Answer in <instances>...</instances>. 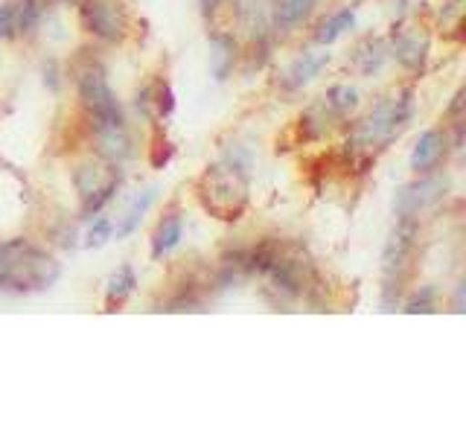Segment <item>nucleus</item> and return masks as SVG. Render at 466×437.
<instances>
[{"mask_svg":"<svg viewBox=\"0 0 466 437\" xmlns=\"http://www.w3.org/2000/svg\"><path fill=\"white\" fill-rule=\"evenodd\" d=\"M58 277H62V262L44 248L24 237L0 242V289L15 295H33L56 286Z\"/></svg>","mask_w":466,"mask_h":437,"instance_id":"nucleus-1","label":"nucleus"},{"mask_svg":"<svg viewBox=\"0 0 466 437\" xmlns=\"http://www.w3.org/2000/svg\"><path fill=\"white\" fill-rule=\"evenodd\" d=\"M196 196L204 213H210L218 222H237L248 210V201H251L248 172L233 160L213 164L198 175Z\"/></svg>","mask_w":466,"mask_h":437,"instance_id":"nucleus-2","label":"nucleus"},{"mask_svg":"<svg viewBox=\"0 0 466 437\" xmlns=\"http://www.w3.org/2000/svg\"><path fill=\"white\" fill-rule=\"evenodd\" d=\"M411 97H414L411 91H402L400 97L379 102L353 131V146H359V149H373V146L390 143L405 128V123L411 120V108H414Z\"/></svg>","mask_w":466,"mask_h":437,"instance_id":"nucleus-3","label":"nucleus"},{"mask_svg":"<svg viewBox=\"0 0 466 437\" xmlns=\"http://www.w3.org/2000/svg\"><path fill=\"white\" fill-rule=\"evenodd\" d=\"M417 242V218L414 216H400L397 228L390 230L382 254V269H385V289H382V306L390 312L402 295V283L408 274V259L414 254Z\"/></svg>","mask_w":466,"mask_h":437,"instance_id":"nucleus-4","label":"nucleus"},{"mask_svg":"<svg viewBox=\"0 0 466 437\" xmlns=\"http://www.w3.org/2000/svg\"><path fill=\"white\" fill-rule=\"evenodd\" d=\"M73 181H76L82 213L94 216L114 198L116 187H120V172H116L111 164H85L76 169Z\"/></svg>","mask_w":466,"mask_h":437,"instance_id":"nucleus-5","label":"nucleus"},{"mask_svg":"<svg viewBox=\"0 0 466 437\" xmlns=\"http://www.w3.org/2000/svg\"><path fill=\"white\" fill-rule=\"evenodd\" d=\"M79 97H82V106L87 108V114L94 117V123L123 117L120 114V102H116L111 85L106 79V70H102V67H87L82 73V76H79Z\"/></svg>","mask_w":466,"mask_h":437,"instance_id":"nucleus-6","label":"nucleus"},{"mask_svg":"<svg viewBox=\"0 0 466 437\" xmlns=\"http://www.w3.org/2000/svg\"><path fill=\"white\" fill-rule=\"evenodd\" d=\"M82 26L106 41H120L126 33V15L116 0H85L79 9Z\"/></svg>","mask_w":466,"mask_h":437,"instance_id":"nucleus-7","label":"nucleus"},{"mask_svg":"<svg viewBox=\"0 0 466 437\" xmlns=\"http://www.w3.org/2000/svg\"><path fill=\"white\" fill-rule=\"evenodd\" d=\"M443 196H446V178H422L400 187L397 198H393V208H397L400 216H417L420 210L431 208Z\"/></svg>","mask_w":466,"mask_h":437,"instance_id":"nucleus-8","label":"nucleus"},{"mask_svg":"<svg viewBox=\"0 0 466 437\" xmlns=\"http://www.w3.org/2000/svg\"><path fill=\"white\" fill-rule=\"evenodd\" d=\"M94 128H96V140L102 146V152H106L114 164H123V160L131 155V137H128V128L123 123V117L94 123Z\"/></svg>","mask_w":466,"mask_h":437,"instance_id":"nucleus-9","label":"nucleus"},{"mask_svg":"<svg viewBox=\"0 0 466 437\" xmlns=\"http://www.w3.org/2000/svg\"><path fill=\"white\" fill-rule=\"evenodd\" d=\"M446 155V137H443V131H426L417 146H414V152H411V169L414 172H429L431 167H437V160H441Z\"/></svg>","mask_w":466,"mask_h":437,"instance_id":"nucleus-10","label":"nucleus"},{"mask_svg":"<svg viewBox=\"0 0 466 437\" xmlns=\"http://www.w3.org/2000/svg\"><path fill=\"white\" fill-rule=\"evenodd\" d=\"M155 198H157V187H149V189H143V193L128 204L126 208V213L120 216V222L114 225V237L116 239H126L128 233H135L137 230V225L143 222V216L149 213V208L155 204Z\"/></svg>","mask_w":466,"mask_h":437,"instance_id":"nucleus-11","label":"nucleus"},{"mask_svg":"<svg viewBox=\"0 0 466 437\" xmlns=\"http://www.w3.org/2000/svg\"><path fill=\"white\" fill-rule=\"evenodd\" d=\"M233 62H237V41L225 33L210 36V73L218 82L228 79V73L233 70Z\"/></svg>","mask_w":466,"mask_h":437,"instance_id":"nucleus-12","label":"nucleus"},{"mask_svg":"<svg viewBox=\"0 0 466 437\" xmlns=\"http://www.w3.org/2000/svg\"><path fill=\"white\" fill-rule=\"evenodd\" d=\"M137 286V277H135V269L131 266H120L108 280V289H106V312H116L120 306L131 298V291Z\"/></svg>","mask_w":466,"mask_h":437,"instance_id":"nucleus-13","label":"nucleus"},{"mask_svg":"<svg viewBox=\"0 0 466 437\" xmlns=\"http://www.w3.org/2000/svg\"><path fill=\"white\" fill-rule=\"evenodd\" d=\"M181 237H184V216H178V213L167 216L164 222L157 225L155 237H152V257L155 259L167 257L172 248H178Z\"/></svg>","mask_w":466,"mask_h":437,"instance_id":"nucleus-14","label":"nucleus"},{"mask_svg":"<svg viewBox=\"0 0 466 437\" xmlns=\"http://www.w3.org/2000/svg\"><path fill=\"white\" fill-rule=\"evenodd\" d=\"M329 65V53L320 50V53H303L295 65L289 67V79L286 85L289 87H303L306 82H312L320 70H324Z\"/></svg>","mask_w":466,"mask_h":437,"instance_id":"nucleus-15","label":"nucleus"},{"mask_svg":"<svg viewBox=\"0 0 466 437\" xmlns=\"http://www.w3.org/2000/svg\"><path fill=\"white\" fill-rule=\"evenodd\" d=\"M353 24H356V6H347V9H341V12H335L329 21L320 24V29H318V44H332V41H339Z\"/></svg>","mask_w":466,"mask_h":437,"instance_id":"nucleus-16","label":"nucleus"},{"mask_svg":"<svg viewBox=\"0 0 466 437\" xmlns=\"http://www.w3.org/2000/svg\"><path fill=\"white\" fill-rule=\"evenodd\" d=\"M312 6H315V0H277V4H274V18H277V24H280L283 29H289V26L300 24L306 15L312 12Z\"/></svg>","mask_w":466,"mask_h":437,"instance_id":"nucleus-17","label":"nucleus"},{"mask_svg":"<svg viewBox=\"0 0 466 437\" xmlns=\"http://www.w3.org/2000/svg\"><path fill=\"white\" fill-rule=\"evenodd\" d=\"M397 56H400L402 65L420 67L422 65V56H426V41H422L420 36H402L397 41Z\"/></svg>","mask_w":466,"mask_h":437,"instance_id":"nucleus-18","label":"nucleus"},{"mask_svg":"<svg viewBox=\"0 0 466 437\" xmlns=\"http://www.w3.org/2000/svg\"><path fill=\"white\" fill-rule=\"evenodd\" d=\"M41 18V4L38 0H21V4H15V33L24 36L29 29H35Z\"/></svg>","mask_w":466,"mask_h":437,"instance_id":"nucleus-19","label":"nucleus"},{"mask_svg":"<svg viewBox=\"0 0 466 437\" xmlns=\"http://www.w3.org/2000/svg\"><path fill=\"white\" fill-rule=\"evenodd\" d=\"M385 58H388L385 41L373 38V41H368V44H364V47L359 50V67H361L364 73H373V70H379V67L385 65Z\"/></svg>","mask_w":466,"mask_h":437,"instance_id":"nucleus-20","label":"nucleus"},{"mask_svg":"<svg viewBox=\"0 0 466 437\" xmlns=\"http://www.w3.org/2000/svg\"><path fill=\"white\" fill-rule=\"evenodd\" d=\"M239 15L248 24V29L259 36L262 26H266V0H239Z\"/></svg>","mask_w":466,"mask_h":437,"instance_id":"nucleus-21","label":"nucleus"},{"mask_svg":"<svg viewBox=\"0 0 466 437\" xmlns=\"http://www.w3.org/2000/svg\"><path fill=\"white\" fill-rule=\"evenodd\" d=\"M356 102H359V91H356V87H350V85H335V87H329V94H327V106L332 111H339V114L353 111Z\"/></svg>","mask_w":466,"mask_h":437,"instance_id":"nucleus-22","label":"nucleus"},{"mask_svg":"<svg viewBox=\"0 0 466 437\" xmlns=\"http://www.w3.org/2000/svg\"><path fill=\"white\" fill-rule=\"evenodd\" d=\"M108 239H114V225H111V218L99 216L96 222L87 228V233H85V245L87 248H102Z\"/></svg>","mask_w":466,"mask_h":437,"instance_id":"nucleus-23","label":"nucleus"},{"mask_svg":"<svg viewBox=\"0 0 466 437\" xmlns=\"http://www.w3.org/2000/svg\"><path fill=\"white\" fill-rule=\"evenodd\" d=\"M434 303H437V291H434L431 286H426V289L420 291L417 298L408 300L405 312H408V315H417V312H434Z\"/></svg>","mask_w":466,"mask_h":437,"instance_id":"nucleus-24","label":"nucleus"},{"mask_svg":"<svg viewBox=\"0 0 466 437\" xmlns=\"http://www.w3.org/2000/svg\"><path fill=\"white\" fill-rule=\"evenodd\" d=\"M15 36V4L0 6V38Z\"/></svg>","mask_w":466,"mask_h":437,"instance_id":"nucleus-25","label":"nucleus"},{"mask_svg":"<svg viewBox=\"0 0 466 437\" xmlns=\"http://www.w3.org/2000/svg\"><path fill=\"white\" fill-rule=\"evenodd\" d=\"M155 106H157V111H160V114H169V111H172L175 102H172L169 85H160V87H157V99H155Z\"/></svg>","mask_w":466,"mask_h":437,"instance_id":"nucleus-26","label":"nucleus"},{"mask_svg":"<svg viewBox=\"0 0 466 437\" xmlns=\"http://www.w3.org/2000/svg\"><path fill=\"white\" fill-rule=\"evenodd\" d=\"M198 4H201V12H204V15H213L216 6L222 4V0H198Z\"/></svg>","mask_w":466,"mask_h":437,"instance_id":"nucleus-27","label":"nucleus"},{"mask_svg":"<svg viewBox=\"0 0 466 437\" xmlns=\"http://www.w3.org/2000/svg\"><path fill=\"white\" fill-rule=\"evenodd\" d=\"M67 4H76V0H67Z\"/></svg>","mask_w":466,"mask_h":437,"instance_id":"nucleus-28","label":"nucleus"}]
</instances>
